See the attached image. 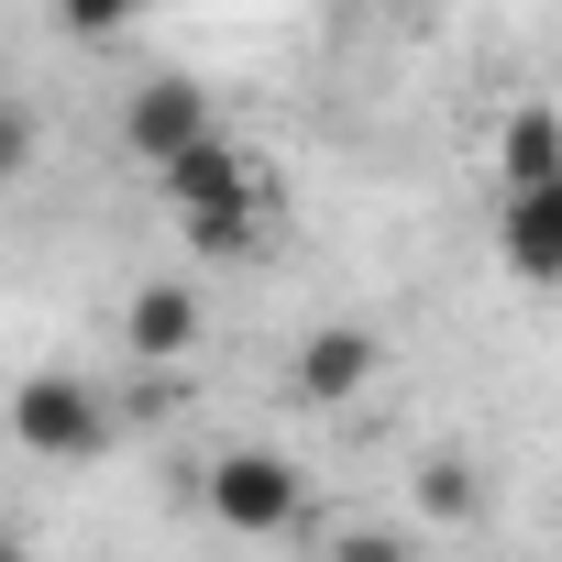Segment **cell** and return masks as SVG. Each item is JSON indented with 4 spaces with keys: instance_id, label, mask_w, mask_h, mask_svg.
Wrapping results in <instances>:
<instances>
[{
    "instance_id": "cell-1",
    "label": "cell",
    "mask_w": 562,
    "mask_h": 562,
    "mask_svg": "<svg viewBox=\"0 0 562 562\" xmlns=\"http://www.w3.org/2000/svg\"><path fill=\"white\" fill-rule=\"evenodd\" d=\"M155 188H166V210H177V232H188L199 265H243V254H265V232H276V177H265L232 133H199L188 155H166Z\"/></svg>"
},
{
    "instance_id": "cell-2",
    "label": "cell",
    "mask_w": 562,
    "mask_h": 562,
    "mask_svg": "<svg viewBox=\"0 0 562 562\" xmlns=\"http://www.w3.org/2000/svg\"><path fill=\"white\" fill-rule=\"evenodd\" d=\"M199 507H210V529H232V540H299L310 474H299L288 452L243 441V452H210V463H199Z\"/></svg>"
},
{
    "instance_id": "cell-3",
    "label": "cell",
    "mask_w": 562,
    "mask_h": 562,
    "mask_svg": "<svg viewBox=\"0 0 562 562\" xmlns=\"http://www.w3.org/2000/svg\"><path fill=\"white\" fill-rule=\"evenodd\" d=\"M12 441H23L34 463H89V452L122 441V419H111V397H100L89 375H23V386H12Z\"/></svg>"
},
{
    "instance_id": "cell-4",
    "label": "cell",
    "mask_w": 562,
    "mask_h": 562,
    "mask_svg": "<svg viewBox=\"0 0 562 562\" xmlns=\"http://www.w3.org/2000/svg\"><path fill=\"white\" fill-rule=\"evenodd\" d=\"M199 342H210V310H199L188 276H144V288L122 299V353H133L144 375H177Z\"/></svg>"
},
{
    "instance_id": "cell-5",
    "label": "cell",
    "mask_w": 562,
    "mask_h": 562,
    "mask_svg": "<svg viewBox=\"0 0 562 562\" xmlns=\"http://www.w3.org/2000/svg\"><path fill=\"white\" fill-rule=\"evenodd\" d=\"M199 133H221V122H210V89H199L188 67L133 78V100H122V144H133V166H166V155H188Z\"/></svg>"
},
{
    "instance_id": "cell-6",
    "label": "cell",
    "mask_w": 562,
    "mask_h": 562,
    "mask_svg": "<svg viewBox=\"0 0 562 562\" xmlns=\"http://www.w3.org/2000/svg\"><path fill=\"white\" fill-rule=\"evenodd\" d=\"M375 375H386V342H375L364 321H321V331L288 353V397H299V408H353Z\"/></svg>"
},
{
    "instance_id": "cell-7",
    "label": "cell",
    "mask_w": 562,
    "mask_h": 562,
    "mask_svg": "<svg viewBox=\"0 0 562 562\" xmlns=\"http://www.w3.org/2000/svg\"><path fill=\"white\" fill-rule=\"evenodd\" d=\"M496 254L529 288H562V177H518L496 188Z\"/></svg>"
},
{
    "instance_id": "cell-8",
    "label": "cell",
    "mask_w": 562,
    "mask_h": 562,
    "mask_svg": "<svg viewBox=\"0 0 562 562\" xmlns=\"http://www.w3.org/2000/svg\"><path fill=\"white\" fill-rule=\"evenodd\" d=\"M518 177H562V111H507V133H496V188H518Z\"/></svg>"
},
{
    "instance_id": "cell-9",
    "label": "cell",
    "mask_w": 562,
    "mask_h": 562,
    "mask_svg": "<svg viewBox=\"0 0 562 562\" xmlns=\"http://www.w3.org/2000/svg\"><path fill=\"white\" fill-rule=\"evenodd\" d=\"M419 507H430V518H474V507H485L474 463H463V452H430V463H419Z\"/></svg>"
},
{
    "instance_id": "cell-10",
    "label": "cell",
    "mask_w": 562,
    "mask_h": 562,
    "mask_svg": "<svg viewBox=\"0 0 562 562\" xmlns=\"http://www.w3.org/2000/svg\"><path fill=\"white\" fill-rule=\"evenodd\" d=\"M144 12H155V0H56V23H67L78 45H122Z\"/></svg>"
},
{
    "instance_id": "cell-11",
    "label": "cell",
    "mask_w": 562,
    "mask_h": 562,
    "mask_svg": "<svg viewBox=\"0 0 562 562\" xmlns=\"http://www.w3.org/2000/svg\"><path fill=\"white\" fill-rule=\"evenodd\" d=\"M331 551H353V562H386V551H408V529H386V518H364V529H342Z\"/></svg>"
}]
</instances>
